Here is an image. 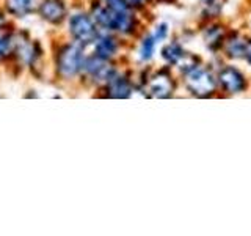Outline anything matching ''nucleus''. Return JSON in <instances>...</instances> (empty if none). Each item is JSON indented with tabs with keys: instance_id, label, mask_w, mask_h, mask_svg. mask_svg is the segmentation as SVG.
Segmentation results:
<instances>
[{
	"instance_id": "obj_1",
	"label": "nucleus",
	"mask_w": 251,
	"mask_h": 236,
	"mask_svg": "<svg viewBox=\"0 0 251 236\" xmlns=\"http://www.w3.org/2000/svg\"><path fill=\"white\" fill-rule=\"evenodd\" d=\"M88 13L100 31L115 33L120 38H132L138 35L140 19L137 16V10L129 13H118L110 10L100 0H93Z\"/></svg>"
},
{
	"instance_id": "obj_2",
	"label": "nucleus",
	"mask_w": 251,
	"mask_h": 236,
	"mask_svg": "<svg viewBox=\"0 0 251 236\" xmlns=\"http://www.w3.org/2000/svg\"><path fill=\"white\" fill-rule=\"evenodd\" d=\"M86 47L75 41L60 43L53 51V69L60 81L71 82L82 76L86 60Z\"/></svg>"
},
{
	"instance_id": "obj_3",
	"label": "nucleus",
	"mask_w": 251,
	"mask_h": 236,
	"mask_svg": "<svg viewBox=\"0 0 251 236\" xmlns=\"http://www.w3.org/2000/svg\"><path fill=\"white\" fill-rule=\"evenodd\" d=\"M182 79L187 91L196 98H210L217 93V76L212 73L210 68L201 65V63L185 71Z\"/></svg>"
},
{
	"instance_id": "obj_4",
	"label": "nucleus",
	"mask_w": 251,
	"mask_h": 236,
	"mask_svg": "<svg viewBox=\"0 0 251 236\" xmlns=\"http://www.w3.org/2000/svg\"><path fill=\"white\" fill-rule=\"evenodd\" d=\"M66 27L71 41H75L78 44H82L83 47H90L100 33V30L98 29L96 22L93 21L91 14L82 10L68 14Z\"/></svg>"
},
{
	"instance_id": "obj_5",
	"label": "nucleus",
	"mask_w": 251,
	"mask_h": 236,
	"mask_svg": "<svg viewBox=\"0 0 251 236\" xmlns=\"http://www.w3.org/2000/svg\"><path fill=\"white\" fill-rule=\"evenodd\" d=\"M116 71L118 68L113 60H105L94 54H90V55H86L80 77H83L88 84L102 88V87L115 76Z\"/></svg>"
},
{
	"instance_id": "obj_6",
	"label": "nucleus",
	"mask_w": 251,
	"mask_h": 236,
	"mask_svg": "<svg viewBox=\"0 0 251 236\" xmlns=\"http://www.w3.org/2000/svg\"><path fill=\"white\" fill-rule=\"evenodd\" d=\"M145 93L151 98L157 99H167L171 98L176 91L177 82L173 77L171 71L168 68H162L159 71L149 74L143 82H141Z\"/></svg>"
},
{
	"instance_id": "obj_7",
	"label": "nucleus",
	"mask_w": 251,
	"mask_h": 236,
	"mask_svg": "<svg viewBox=\"0 0 251 236\" xmlns=\"http://www.w3.org/2000/svg\"><path fill=\"white\" fill-rule=\"evenodd\" d=\"M43 47L35 39H30L25 33H18L16 31V46L13 59L18 60L19 65L24 66H38L39 60L43 59Z\"/></svg>"
},
{
	"instance_id": "obj_8",
	"label": "nucleus",
	"mask_w": 251,
	"mask_h": 236,
	"mask_svg": "<svg viewBox=\"0 0 251 236\" xmlns=\"http://www.w3.org/2000/svg\"><path fill=\"white\" fill-rule=\"evenodd\" d=\"M36 13L46 24L58 27L66 22L69 10L66 0H41L38 2Z\"/></svg>"
},
{
	"instance_id": "obj_9",
	"label": "nucleus",
	"mask_w": 251,
	"mask_h": 236,
	"mask_svg": "<svg viewBox=\"0 0 251 236\" xmlns=\"http://www.w3.org/2000/svg\"><path fill=\"white\" fill-rule=\"evenodd\" d=\"M217 84L225 93H229V94L243 93L248 88V81H247L245 74H243L240 69H237L235 66H231V65L223 66L218 71Z\"/></svg>"
},
{
	"instance_id": "obj_10",
	"label": "nucleus",
	"mask_w": 251,
	"mask_h": 236,
	"mask_svg": "<svg viewBox=\"0 0 251 236\" xmlns=\"http://www.w3.org/2000/svg\"><path fill=\"white\" fill-rule=\"evenodd\" d=\"M104 91L105 98H112V99H127L132 96L133 90H135V85L130 76L124 71L118 69L115 76L110 79V81L100 88Z\"/></svg>"
},
{
	"instance_id": "obj_11",
	"label": "nucleus",
	"mask_w": 251,
	"mask_h": 236,
	"mask_svg": "<svg viewBox=\"0 0 251 236\" xmlns=\"http://www.w3.org/2000/svg\"><path fill=\"white\" fill-rule=\"evenodd\" d=\"M121 38L115 33H108V31H100L98 38L94 39L91 47L94 55H98L100 59L105 60H116L118 55L121 54Z\"/></svg>"
},
{
	"instance_id": "obj_12",
	"label": "nucleus",
	"mask_w": 251,
	"mask_h": 236,
	"mask_svg": "<svg viewBox=\"0 0 251 236\" xmlns=\"http://www.w3.org/2000/svg\"><path fill=\"white\" fill-rule=\"evenodd\" d=\"M3 11L8 18L13 19H24L27 16L36 13L38 0H2Z\"/></svg>"
},
{
	"instance_id": "obj_13",
	"label": "nucleus",
	"mask_w": 251,
	"mask_h": 236,
	"mask_svg": "<svg viewBox=\"0 0 251 236\" xmlns=\"http://www.w3.org/2000/svg\"><path fill=\"white\" fill-rule=\"evenodd\" d=\"M247 46H248V39L245 36L240 35L239 31H231V33H226L222 49L225 51L226 57H229L232 60H239L245 57Z\"/></svg>"
},
{
	"instance_id": "obj_14",
	"label": "nucleus",
	"mask_w": 251,
	"mask_h": 236,
	"mask_svg": "<svg viewBox=\"0 0 251 236\" xmlns=\"http://www.w3.org/2000/svg\"><path fill=\"white\" fill-rule=\"evenodd\" d=\"M226 33L227 31L222 26L212 24V26H209L206 30H204V43H206V46L210 51H218V49H222Z\"/></svg>"
},
{
	"instance_id": "obj_15",
	"label": "nucleus",
	"mask_w": 251,
	"mask_h": 236,
	"mask_svg": "<svg viewBox=\"0 0 251 236\" xmlns=\"http://www.w3.org/2000/svg\"><path fill=\"white\" fill-rule=\"evenodd\" d=\"M185 49L182 47V44L177 41H170L162 47V59L167 63L168 66H176L177 63L185 57Z\"/></svg>"
},
{
	"instance_id": "obj_16",
	"label": "nucleus",
	"mask_w": 251,
	"mask_h": 236,
	"mask_svg": "<svg viewBox=\"0 0 251 236\" xmlns=\"http://www.w3.org/2000/svg\"><path fill=\"white\" fill-rule=\"evenodd\" d=\"M16 46V31L8 30V27L0 30V63L13 59Z\"/></svg>"
},
{
	"instance_id": "obj_17",
	"label": "nucleus",
	"mask_w": 251,
	"mask_h": 236,
	"mask_svg": "<svg viewBox=\"0 0 251 236\" xmlns=\"http://www.w3.org/2000/svg\"><path fill=\"white\" fill-rule=\"evenodd\" d=\"M157 39L154 38L152 33H146L141 36L140 39V44H138V51H137V55H138V60L141 63H148L151 61L154 54H155V47H157Z\"/></svg>"
},
{
	"instance_id": "obj_18",
	"label": "nucleus",
	"mask_w": 251,
	"mask_h": 236,
	"mask_svg": "<svg viewBox=\"0 0 251 236\" xmlns=\"http://www.w3.org/2000/svg\"><path fill=\"white\" fill-rule=\"evenodd\" d=\"M102 3L105 6H108L110 10L113 11H118V13H129V11H133L135 8H133L127 0H100Z\"/></svg>"
},
{
	"instance_id": "obj_19",
	"label": "nucleus",
	"mask_w": 251,
	"mask_h": 236,
	"mask_svg": "<svg viewBox=\"0 0 251 236\" xmlns=\"http://www.w3.org/2000/svg\"><path fill=\"white\" fill-rule=\"evenodd\" d=\"M151 33L154 35V38L157 39V43H162L165 41V39L168 38V33H170V27H168V24H165V22H160L159 26H157Z\"/></svg>"
},
{
	"instance_id": "obj_20",
	"label": "nucleus",
	"mask_w": 251,
	"mask_h": 236,
	"mask_svg": "<svg viewBox=\"0 0 251 236\" xmlns=\"http://www.w3.org/2000/svg\"><path fill=\"white\" fill-rule=\"evenodd\" d=\"M127 2L135 8V10H141V8H145L149 3V0H127Z\"/></svg>"
},
{
	"instance_id": "obj_21",
	"label": "nucleus",
	"mask_w": 251,
	"mask_h": 236,
	"mask_svg": "<svg viewBox=\"0 0 251 236\" xmlns=\"http://www.w3.org/2000/svg\"><path fill=\"white\" fill-rule=\"evenodd\" d=\"M5 27H8V16L3 11V8L0 6V30L5 29Z\"/></svg>"
},
{
	"instance_id": "obj_22",
	"label": "nucleus",
	"mask_w": 251,
	"mask_h": 236,
	"mask_svg": "<svg viewBox=\"0 0 251 236\" xmlns=\"http://www.w3.org/2000/svg\"><path fill=\"white\" fill-rule=\"evenodd\" d=\"M243 59H245L248 63H250V65H251V39H248V46H247V52H245V57H243Z\"/></svg>"
},
{
	"instance_id": "obj_23",
	"label": "nucleus",
	"mask_w": 251,
	"mask_h": 236,
	"mask_svg": "<svg viewBox=\"0 0 251 236\" xmlns=\"http://www.w3.org/2000/svg\"><path fill=\"white\" fill-rule=\"evenodd\" d=\"M201 2H202L204 5H210V3H214V2H217V0H201Z\"/></svg>"
},
{
	"instance_id": "obj_24",
	"label": "nucleus",
	"mask_w": 251,
	"mask_h": 236,
	"mask_svg": "<svg viewBox=\"0 0 251 236\" xmlns=\"http://www.w3.org/2000/svg\"><path fill=\"white\" fill-rule=\"evenodd\" d=\"M248 24H250V30H251V14H250V21H248Z\"/></svg>"
}]
</instances>
